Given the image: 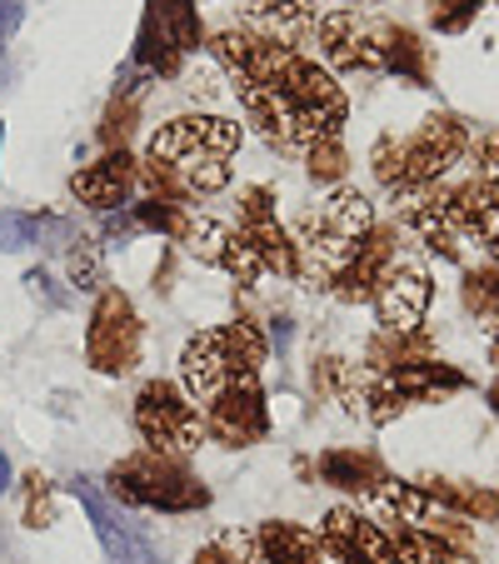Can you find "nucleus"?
I'll use <instances>...</instances> for the list:
<instances>
[{
    "instance_id": "27",
    "label": "nucleus",
    "mask_w": 499,
    "mask_h": 564,
    "mask_svg": "<svg viewBox=\"0 0 499 564\" xmlns=\"http://www.w3.org/2000/svg\"><path fill=\"white\" fill-rule=\"evenodd\" d=\"M256 560H260V544H256V534L225 530V534H215L210 544H200L191 564H256Z\"/></svg>"
},
{
    "instance_id": "43",
    "label": "nucleus",
    "mask_w": 499,
    "mask_h": 564,
    "mask_svg": "<svg viewBox=\"0 0 499 564\" xmlns=\"http://www.w3.org/2000/svg\"><path fill=\"white\" fill-rule=\"evenodd\" d=\"M195 6H200V0H195Z\"/></svg>"
},
{
    "instance_id": "1",
    "label": "nucleus",
    "mask_w": 499,
    "mask_h": 564,
    "mask_svg": "<svg viewBox=\"0 0 499 564\" xmlns=\"http://www.w3.org/2000/svg\"><path fill=\"white\" fill-rule=\"evenodd\" d=\"M210 55L230 75V96L240 100L250 126L275 150L305 160L315 145L340 140L350 100L329 80V70H319V61L300 55L295 45L240 31V25L215 31Z\"/></svg>"
},
{
    "instance_id": "35",
    "label": "nucleus",
    "mask_w": 499,
    "mask_h": 564,
    "mask_svg": "<svg viewBox=\"0 0 499 564\" xmlns=\"http://www.w3.org/2000/svg\"><path fill=\"white\" fill-rule=\"evenodd\" d=\"M469 155H475V165L485 175H495L499 181V126H489V130H479L475 140H469Z\"/></svg>"
},
{
    "instance_id": "4",
    "label": "nucleus",
    "mask_w": 499,
    "mask_h": 564,
    "mask_svg": "<svg viewBox=\"0 0 499 564\" xmlns=\"http://www.w3.org/2000/svg\"><path fill=\"white\" fill-rule=\"evenodd\" d=\"M375 230V205L355 185H335L315 210L295 220V250H300V280L310 290H335L360 246Z\"/></svg>"
},
{
    "instance_id": "17",
    "label": "nucleus",
    "mask_w": 499,
    "mask_h": 564,
    "mask_svg": "<svg viewBox=\"0 0 499 564\" xmlns=\"http://www.w3.org/2000/svg\"><path fill=\"white\" fill-rule=\"evenodd\" d=\"M400 220H404V230H410L425 250H435L440 260L465 265V240H459L455 215H449V191H435V185H430V191L400 200Z\"/></svg>"
},
{
    "instance_id": "23",
    "label": "nucleus",
    "mask_w": 499,
    "mask_h": 564,
    "mask_svg": "<svg viewBox=\"0 0 499 564\" xmlns=\"http://www.w3.org/2000/svg\"><path fill=\"white\" fill-rule=\"evenodd\" d=\"M256 544H260V560L265 564H325V544H319V534L305 530V524L270 520V524H260Z\"/></svg>"
},
{
    "instance_id": "26",
    "label": "nucleus",
    "mask_w": 499,
    "mask_h": 564,
    "mask_svg": "<svg viewBox=\"0 0 499 564\" xmlns=\"http://www.w3.org/2000/svg\"><path fill=\"white\" fill-rule=\"evenodd\" d=\"M384 534L394 544V564H465L445 540H435L425 530H404L400 524V530H384Z\"/></svg>"
},
{
    "instance_id": "7",
    "label": "nucleus",
    "mask_w": 499,
    "mask_h": 564,
    "mask_svg": "<svg viewBox=\"0 0 499 564\" xmlns=\"http://www.w3.org/2000/svg\"><path fill=\"white\" fill-rule=\"evenodd\" d=\"M110 500L135 505V510H160V514H191L210 505V490L200 485L185 459L155 455V449H135L120 465H110L106 475Z\"/></svg>"
},
{
    "instance_id": "37",
    "label": "nucleus",
    "mask_w": 499,
    "mask_h": 564,
    "mask_svg": "<svg viewBox=\"0 0 499 564\" xmlns=\"http://www.w3.org/2000/svg\"><path fill=\"white\" fill-rule=\"evenodd\" d=\"M21 21H25L21 0H0V41H11V35L21 31Z\"/></svg>"
},
{
    "instance_id": "38",
    "label": "nucleus",
    "mask_w": 499,
    "mask_h": 564,
    "mask_svg": "<svg viewBox=\"0 0 499 564\" xmlns=\"http://www.w3.org/2000/svg\"><path fill=\"white\" fill-rule=\"evenodd\" d=\"M290 335H295V330H290V319H285V315H275V319H270V335H265V340H270V350H280V355H285V350H290Z\"/></svg>"
},
{
    "instance_id": "42",
    "label": "nucleus",
    "mask_w": 499,
    "mask_h": 564,
    "mask_svg": "<svg viewBox=\"0 0 499 564\" xmlns=\"http://www.w3.org/2000/svg\"><path fill=\"white\" fill-rule=\"evenodd\" d=\"M345 6H380V0H345Z\"/></svg>"
},
{
    "instance_id": "41",
    "label": "nucleus",
    "mask_w": 499,
    "mask_h": 564,
    "mask_svg": "<svg viewBox=\"0 0 499 564\" xmlns=\"http://www.w3.org/2000/svg\"><path fill=\"white\" fill-rule=\"evenodd\" d=\"M489 410H495V415H499V380L489 384Z\"/></svg>"
},
{
    "instance_id": "18",
    "label": "nucleus",
    "mask_w": 499,
    "mask_h": 564,
    "mask_svg": "<svg viewBox=\"0 0 499 564\" xmlns=\"http://www.w3.org/2000/svg\"><path fill=\"white\" fill-rule=\"evenodd\" d=\"M135 185H140V165L126 155V145H120V150H106L96 165L75 171L70 191H75V200H86L90 210L110 215V210L135 200Z\"/></svg>"
},
{
    "instance_id": "15",
    "label": "nucleus",
    "mask_w": 499,
    "mask_h": 564,
    "mask_svg": "<svg viewBox=\"0 0 499 564\" xmlns=\"http://www.w3.org/2000/svg\"><path fill=\"white\" fill-rule=\"evenodd\" d=\"M319 544H325L329 564H394V544L370 514L360 510H329L319 524Z\"/></svg>"
},
{
    "instance_id": "21",
    "label": "nucleus",
    "mask_w": 499,
    "mask_h": 564,
    "mask_svg": "<svg viewBox=\"0 0 499 564\" xmlns=\"http://www.w3.org/2000/svg\"><path fill=\"white\" fill-rule=\"evenodd\" d=\"M240 15L250 21V31L280 45H300L305 35H315V0H240Z\"/></svg>"
},
{
    "instance_id": "9",
    "label": "nucleus",
    "mask_w": 499,
    "mask_h": 564,
    "mask_svg": "<svg viewBox=\"0 0 499 564\" xmlns=\"http://www.w3.org/2000/svg\"><path fill=\"white\" fill-rule=\"evenodd\" d=\"M394 21H375L360 11H329L315 21V45L329 70L345 75H384V41Z\"/></svg>"
},
{
    "instance_id": "25",
    "label": "nucleus",
    "mask_w": 499,
    "mask_h": 564,
    "mask_svg": "<svg viewBox=\"0 0 499 564\" xmlns=\"http://www.w3.org/2000/svg\"><path fill=\"white\" fill-rule=\"evenodd\" d=\"M384 75H400L404 86H430V45L410 31V25H390L384 41Z\"/></svg>"
},
{
    "instance_id": "5",
    "label": "nucleus",
    "mask_w": 499,
    "mask_h": 564,
    "mask_svg": "<svg viewBox=\"0 0 499 564\" xmlns=\"http://www.w3.org/2000/svg\"><path fill=\"white\" fill-rule=\"evenodd\" d=\"M270 360V340L250 315L230 319L220 330L195 335L181 350V390L195 400V410H205L220 390L240 380H260V365Z\"/></svg>"
},
{
    "instance_id": "20",
    "label": "nucleus",
    "mask_w": 499,
    "mask_h": 564,
    "mask_svg": "<svg viewBox=\"0 0 499 564\" xmlns=\"http://www.w3.org/2000/svg\"><path fill=\"white\" fill-rule=\"evenodd\" d=\"M394 256H400V230H390V225H375L370 240L360 246V256L345 265V275L335 280V295L345 300V305H370L375 290H380V280L390 275Z\"/></svg>"
},
{
    "instance_id": "2",
    "label": "nucleus",
    "mask_w": 499,
    "mask_h": 564,
    "mask_svg": "<svg viewBox=\"0 0 499 564\" xmlns=\"http://www.w3.org/2000/svg\"><path fill=\"white\" fill-rule=\"evenodd\" d=\"M245 130L225 116H181L150 130L140 185L155 200H195L230 185V155Z\"/></svg>"
},
{
    "instance_id": "12",
    "label": "nucleus",
    "mask_w": 499,
    "mask_h": 564,
    "mask_svg": "<svg viewBox=\"0 0 499 564\" xmlns=\"http://www.w3.org/2000/svg\"><path fill=\"white\" fill-rule=\"evenodd\" d=\"M430 300H435V280H430V265L410 250H400L390 265V275L380 280L375 290V319H380V330L390 335H420L430 315Z\"/></svg>"
},
{
    "instance_id": "31",
    "label": "nucleus",
    "mask_w": 499,
    "mask_h": 564,
    "mask_svg": "<svg viewBox=\"0 0 499 564\" xmlns=\"http://www.w3.org/2000/svg\"><path fill=\"white\" fill-rule=\"evenodd\" d=\"M479 6H485V0H430V25L445 35H459V31H469Z\"/></svg>"
},
{
    "instance_id": "32",
    "label": "nucleus",
    "mask_w": 499,
    "mask_h": 564,
    "mask_svg": "<svg viewBox=\"0 0 499 564\" xmlns=\"http://www.w3.org/2000/svg\"><path fill=\"white\" fill-rule=\"evenodd\" d=\"M305 171H310V181H319V185H340L345 181V145H340V140L315 145L305 155Z\"/></svg>"
},
{
    "instance_id": "22",
    "label": "nucleus",
    "mask_w": 499,
    "mask_h": 564,
    "mask_svg": "<svg viewBox=\"0 0 499 564\" xmlns=\"http://www.w3.org/2000/svg\"><path fill=\"white\" fill-rule=\"evenodd\" d=\"M315 469H319V479H325L329 490L360 495V500H370V495L384 485V469H380V459H375V455H365V449H325Z\"/></svg>"
},
{
    "instance_id": "3",
    "label": "nucleus",
    "mask_w": 499,
    "mask_h": 564,
    "mask_svg": "<svg viewBox=\"0 0 499 564\" xmlns=\"http://www.w3.org/2000/svg\"><path fill=\"white\" fill-rule=\"evenodd\" d=\"M469 126L455 110H435L425 116L410 135H380L370 150V171L394 200H410V195L440 185V175H449L459 160L469 155Z\"/></svg>"
},
{
    "instance_id": "36",
    "label": "nucleus",
    "mask_w": 499,
    "mask_h": 564,
    "mask_svg": "<svg viewBox=\"0 0 499 564\" xmlns=\"http://www.w3.org/2000/svg\"><path fill=\"white\" fill-rule=\"evenodd\" d=\"M25 285H31L35 295H41L45 305H55V310H65V305H70V295H65V290H55V280L45 275V270H31V275H25Z\"/></svg>"
},
{
    "instance_id": "6",
    "label": "nucleus",
    "mask_w": 499,
    "mask_h": 564,
    "mask_svg": "<svg viewBox=\"0 0 499 564\" xmlns=\"http://www.w3.org/2000/svg\"><path fill=\"white\" fill-rule=\"evenodd\" d=\"M469 390V380L445 360H430V355H410V360H394L384 370H365L360 365V410L370 425H394L404 410L414 405H435L445 394Z\"/></svg>"
},
{
    "instance_id": "34",
    "label": "nucleus",
    "mask_w": 499,
    "mask_h": 564,
    "mask_svg": "<svg viewBox=\"0 0 499 564\" xmlns=\"http://www.w3.org/2000/svg\"><path fill=\"white\" fill-rule=\"evenodd\" d=\"M130 126H135V100L120 96L116 106H110L106 126H100V140H106L110 150H120V145H126V135H130Z\"/></svg>"
},
{
    "instance_id": "39",
    "label": "nucleus",
    "mask_w": 499,
    "mask_h": 564,
    "mask_svg": "<svg viewBox=\"0 0 499 564\" xmlns=\"http://www.w3.org/2000/svg\"><path fill=\"white\" fill-rule=\"evenodd\" d=\"M485 335H489V355H495V365H499V305H495V315H489Z\"/></svg>"
},
{
    "instance_id": "11",
    "label": "nucleus",
    "mask_w": 499,
    "mask_h": 564,
    "mask_svg": "<svg viewBox=\"0 0 499 564\" xmlns=\"http://www.w3.org/2000/svg\"><path fill=\"white\" fill-rule=\"evenodd\" d=\"M175 246H185L200 265H215L225 270L230 280H240L245 290H256V280L265 275V265H260V256L250 250V240H245L235 225L215 220V215H200V210H185L181 230H175Z\"/></svg>"
},
{
    "instance_id": "40",
    "label": "nucleus",
    "mask_w": 499,
    "mask_h": 564,
    "mask_svg": "<svg viewBox=\"0 0 499 564\" xmlns=\"http://www.w3.org/2000/svg\"><path fill=\"white\" fill-rule=\"evenodd\" d=\"M6 490H11V459L0 455V495H6Z\"/></svg>"
},
{
    "instance_id": "13",
    "label": "nucleus",
    "mask_w": 499,
    "mask_h": 564,
    "mask_svg": "<svg viewBox=\"0 0 499 564\" xmlns=\"http://www.w3.org/2000/svg\"><path fill=\"white\" fill-rule=\"evenodd\" d=\"M200 420H205V440H215L225 449H245L256 440H265L270 410H265V394H260V380H240L230 390H220L200 410Z\"/></svg>"
},
{
    "instance_id": "19",
    "label": "nucleus",
    "mask_w": 499,
    "mask_h": 564,
    "mask_svg": "<svg viewBox=\"0 0 499 564\" xmlns=\"http://www.w3.org/2000/svg\"><path fill=\"white\" fill-rule=\"evenodd\" d=\"M75 490V500L86 505V514H90V524H96V534H100V544H106V554H110V564H160L155 560V550H150V540L140 530H130L126 520L116 514V505L106 500V495L96 490V479H75L70 485Z\"/></svg>"
},
{
    "instance_id": "24",
    "label": "nucleus",
    "mask_w": 499,
    "mask_h": 564,
    "mask_svg": "<svg viewBox=\"0 0 499 564\" xmlns=\"http://www.w3.org/2000/svg\"><path fill=\"white\" fill-rule=\"evenodd\" d=\"M414 485H420L430 500L445 505L449 514H459V520H485V524L499 520V495L479 490V485H465V479H440V475L414 479Z\"/></svg>"
},
{
    "instance_id": "10",
    "label": "nucleus",
    "mask_w": 499,
    "mask_h": 564,
    "mask_svg": "<svg viewBox=\"0 0 499 564\" xmlns=\"http://www.w3.org/2000/svg\"><path fill=\"white\" fill-rule=\"evenodd\" d=\"M140 345H145V330H140V315L120 290H100L96 310H90V330H86V355L100 375H130L140 365Z\"/></svg>"
},
{
    "instance_id": "8",
    "label": "nucleus",
    "mask_w": 499,
    "mask_h": 564,
    "mask_svg": "<svg viewBox=\"0 0 499 564\" xmlns=\"http://www.w3.org/2000/svg\"><path fill=\"white\" fill-rule=\"evenodd\" d=\"M135 435L145 440V449L155 455H171V459H185L205 445V420L195 410V400L171 380H145L135 394Z\"/></svg>"
},
{
    "instance_id": "14",
    "label": "nucleus",
    "mask_w": 499,
    "mask_h": 564,
    "mask_svg": "<svg viewBox=\"0 0 499 564\" xmlns=\"http://www.w3.org/2000/svg\"><path fill=\"white\" fill-rule=\"evenodd\" d=\"M235 230L250 240V250L260 256V265H265V270H275V275H285V280H300L295 235L280 225L275 195H270L265 185H250V191L240 195V225H235Z\"/></svg>"
},
{
    "instance_id": "16",
    "label": "nucleus",
    "mask_w": 499,
    "mask_h": 564,
    "mask_svg": "<svg viewBox=\"0 0 499 564\" xmlns=\"http://www.w3.org/2000/svg\"><path fill=\"white\" fill-rule=\"evenodd\" d=\"M449 215L465 246L479 250V260L499 265V181L495 175H475V181L449 191Z\"/></svg>"
},
{
    "instance_id": "30",
    "label": "nucleus",
    "mask_w": 499,
    "mask_h": 564,
    "mask_svg": "<svg viewBox=\"0 0 499 564\" xmlns=\"http://www.w3.org/2000/svg\"><path fill=\"white\" fill-rule=\"evenodd\" d=\"M181 80H185V96H195V100H220L225 96V86L220 80H230V75L215 65V55L210 61H191V65H181Z\"/></svg>"
},
{
    "instance_id": "28",
    "label": "nucleus",
    "mask_w": 499,
    "mask_h": 564,
    "mask_svg": "<svg viewBox=\"0 0 499 564\" xmlns=\"http://www.w3.org/2000/svg\"><path fill=\"white\" fill-rule=\"evenodd\" d=\"M65 280H70L75 290H86V295H100V290H106V260H100V250L90 246V240L65 250Z\"/></svg>"
},
{
    "instance_id": "29",
    "label": "nucleus",
    "mask_w": 499,
    "mask_h": 564,
    "mask_svg": "<svg viewBox=\"0 0 499 564\" xmlns=\"http://www.w3.org/2000/svg\"><path fill=\"white\" fill-rule=\"evenodd\" d=\"M35 240H41V215H21V210L0 215V250H6V256H21Z\"/></svg>"
},
{
    "instance_id": "33",
    "label": "nucleus",
    "mask_w": 499,
    "mask_h": 564,
    "mask_svg": "<svg viewBox=\"0 0 499 564\" xmlns=\"http://www.w3.org/2000/svg\"><path fill=\"white\" fill-rule=\"evenodd\" d=\"M25 524H31V530L55 524V490L45 475H25Z\"/></svg>"
}]
</instances>
